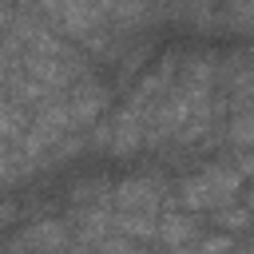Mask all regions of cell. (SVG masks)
<instances>
[{"label": "cell", "mask_w": 254, "mask_h": 254, "mask_svg": "<svg viewBox=\"0 0 254 254\" xmlns=\"http://www.w3.org/2000/svg\"><path fill=\"white\" fill-rule=\"evenodd\" d=\"M238 183H242V171H218L214 167V171L183 183V206H190V210H218V206H226L234 198Z\"/></svg>", "instance_id": "1"}, {"label": "cell", "mask_w": 254, "mask_h": 254, "mask_svg": "<svg viewBox=\"0 0 254 254\" xmlns=\"http://www.w3.org/2000/svg\"><path fill=\"white\" fill-rule=\"evenodd\" d=\"M44 8L67 36H87L111 16L115 0H44Z\"/></svg>", "instance_id": "2"}, {"label": "cell", "mask_w": 254, "mask_h": 254, "mask_svg": "<svg viewBox=\"0 0 254 254\" xmlns=\"http://www.w3.org/2000/svg\"><path fill=\"white\" fill-rule=\"evenodd\" d=\"M115 202L123 206V210H143V214H155L159 210V194L147 187V183H123L119 190H115Z\"/></svg>", "instance_id": "3"}, {"label": "cell", "mask_w": 254, "mask_h": 254, "mask_svg": "<svg viewBox=\"0 0 254 254\" xmlns=\"http://www.w3.org/2000/svg\"><path fill=\"white\" fill-rule=\"evenodd\" d=\"M0 139H8V143H20L24 139V119L8 103V95H0Z\"/></svg>", "instance_id": "4"}, {"label": "cell", "mask_w": 254, "mask_h": 254, "mask_svg": "<svg viewBox=\"0 0 254 254\" xmlns=\"http://www.w3.org/2000/svg\"><path fill=\"white\" fill-rule=\"evenodd\" d=\"M16 155L8 151V139H0V183H8V179H16Z\"/></svg>", "instance_id": "5"}]
</instances>
